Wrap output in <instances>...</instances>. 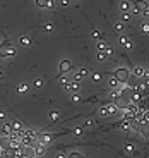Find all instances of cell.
<instances>
[{"mask_svg":"<svg viewBox=\"0 0 149 158\" xmlns=\"http://www.w3.org/2000/svg\"><path fill=\"white\" fill-rule=\"evenodd\" d=\"M33 153H34V157H41V155L45 153V146L40 143L38 146H34V148H33Z\"/></svg>","mask_w":149,"mask_h":158,"instance_id":"10","label":"cell"},{"mask_svg":"<svg viewBox=\"0 0 149 158\" xmlns=\"http://www.w3.org/2000/svg\"><path fill=\"white\" fill-rule=\"evenodd\" d=\"M36 2V5L41 7V9H45V7H48V0H34Z\"/></svg>","mask_w":149,"mask_h":158,"instance_id":"18","label":"cell"},{"mask_svg":"<svg viewBox=\"0 0 149 158\" xmlns=\"http://www.w3.org/2000/svg\"><path fill=\"white\" fill-rule=\"evenodd\" d=\"M144 70L146 69H142V67H140V65H137V67H134V69H132V74H134V76H135V78H144Z\"/></svg>","mask_w":149,"mask_h":158,"instance_id":"9","label":"cell"},{"mask_svg":"<svg viewBox=\"0 0 149 158\" xmlns=\"http://www.w3.org/2000/svg\"><path fill=\"white\" fill-rule=\"evenodd\" d=\"M0 157H2V146H0Z\"/></svg>","mask_w":149,"mask_h":158,"instance_id":"44","label":"cell"},{"mask_svg":"<svg viewBox=\"0 0 149 158\" xmlns=\"http://www.w3.org/2000/svg\"><path fill=\"white\" fill-rule=\"evenodd\" d=\"M120 96L125 100H130L132 96V88H120Z\"/></svg>","mask_w":149,"mask_h":158,"instance_id":"5","label":"cell"},{"mask_svg":"<svg viewBox=\"0 0 149 158\" xmlns=\"http://www.w3.org/2000/svg\"><path fill=\"white\" fill-rule=\"evenodd\" d=\"M74 134H76V136L82 134V127H76V129H74Z\"/></svg>","mask_w":149,"mask_h":158,"instance_id":"34","label":"cell"},{"mask_svg":"<svg viewBox=\"0 0 149 158\" xmlns=\"http://www.w3.org/2000/svg\"><path fill=\"white\" fill-rule=\"evenodd\" d=\"M118 127L123 129V131H130V129H132V120H125V119H123L118 124Z\"/></svg>","mask_w":149,"mask_h":158,"instance_id":"8","label":"cell"},{"mask_svg":"<svg viewBox=\"0 0 149 158\" xmlns=\"http://www.w3.org/2000/svg\"><path fill=\"white\" fill-rule=\"evenodd\" d=\"M0 132H2L4 136H7V138H9V136H10V132H12V126H10L9 122H7V124H4V126L0 127Z\"/></svg>","mask_w":149,"mask_h":158,"instance_id":"6","label":"cell"},{"mask_svg":"<svg viewBox=\"0 0 149 158\" xmlns=\"http://www.w3.org/2000/svg\"><path fill=\"white\" fill-rule=\"evenodd\" d=\"M2 78H4V72H0V79H2Z\"/></svg>","mask_w":149,"mask_h":158,"instance_id":"43","label":"cell"},{"mask_svg":"<svg viewBox=\"0 0 149 158\" xmlns=\"http://www.w3.org/2000/svg\"><path fill=\"white\" fill-rule=\"evenodd\" d=\"M106 110H108V117L110 115H115L118 112V108L115 107V103H106Z\"/></svg>","mask_w":149,"mask_h":158,"instance_id":"12","label":"cell"},{"mask_svg":"<svg viewBox=\"0 0 149 158\" xmlns=\"http://www.w3.org/2000/svg\"><path fill=\"white\" fill-rule=\"evenodd\" d=\"M55 158H65V155H63V153L60 151V153H57V157H55Z\"/></svg>","mask_w":149,"mask_h":158,"instance_id":"40","label":"cell"},{"mask_svg":"<svg viewBox=\"0 0 149 158\" xmlns=\"http://www.w3.org/2000/svg\"><path fill=\"white\" fill-rule=\"evenodd\" d=\"M79 95H74V96H72V101H79Z\"/></svg>","mask_w":149,"mask_h":158,"instance_id":"38","label":"cell"},{"mask_svg":"<svg viewBox=\"0 0 149 158\" xmlns=\"http://www.w3.org/2000/svg\"><path fill=\"white\" fill-rule=\"evenodd\" d=\"M53 5V0H48V7H51Z\"/></svg>","mask_w":149,"mask_h":158,"instance_id":"42","label":"cell"},{"mask_svg":"<svg viewBox=\"0 0 149 158\" xmlns=\"http://www.w3.org/2000/svg\"><path fill=\"white\" fill-rule=\"evenodd\" d=\"M125 149H127L129 153H135V149H134V146H132L130 143H127V144H125ZM135 155H137V153H135Z\"/></svg>","mask_w":149,"mask_h":158,"instance_id":"27","label":"cell"},{"mask_svg":"<svg viewBox=\"0 0 149 158\" xmlns=\"http://www.w3.org/2000/svg\"><path fill=\"white\" fill-rule=\"evenodd\" d=\"M89 126H93V120H91V119H89V120H86V124H84V127H89Z\"/></svg>","mask_w":149,"mask_h":158,"instance_id":"37","label":"cell"},{"mask_svg":"<svg viewBox=\"0 0 149 158\" xmlns=\"http://www.w3.org/2000/svg\"><path fill=\"white\" fill-rule=\"evenodd\" d=\"M17 91H19V93H26V91H28V84H26V83H21L19 86H17Z\"/></svg>","mask_w":149,"mask_h":158,"instance_id":"19","label":"cell"},{"mask_svg":"<svg viewBox=\"0 0 149 158\" xmlns=\"http://www.w3.org/2000/svg\"><path fill=\"white\" fill-rule=\"evenodd\" d=\"M51 29H53V26H51V24H45V31H48V33H50Z\"/></svg>","mask_w":149,"mask_h":158,"instance_id":"36","label":"cell"},{"mask_svg":"<svg viewBox=\"0 0 149 158\" xmlns=\"http://www.w3.org/2000/svg\"><path fill=\"white\" fill-rule=\"evenodd\" d=\"M146 7H148V2H146V0H134V9H132V12H134V14L142 12Z\"/></svg>","mask_w":149,"mask_h":158,"instance_id":"3","label":"cell"},{"mask_svg":"<svg viewBox=\"0 0 149 158\" xmlns=\"http://www.w3.org/2000/svg\"><path fill=\"white\" fill-rule=\"evenodd\" d=\"M142 14H144L146 17H149V4H148V7H146V9L142 10Z\"/></svg>","mask_w":149,"mask_h":158,"instance_id":"35","label":"cell"},{"mask_svg":"<svg viewBox=\"0 0 149 158\" xmlns=\"http://www.w3.org/2000/svg\"><path fill=\"white\" fill-rule=\"evenodd\" d=\"M77 74H79L81 78H86V76H88V69H79L77 70Z\"/></svg>","mask_w":149,"mask_h":158,"instance_id":"29","label":"cell"},{"mask_svg":"<svg viewBox=\"0 0 149 158\" xmlns=\"http://www.w3.org/2000/svg\"><path fill=\"white\" fill-rule=\"evenodd\" d=\"M106 59H108V57H106L105 52H99V53H98V60H99V62H103V60H106Z\"/></svg>","mask_w":149,"mask_h":158,"instance_id":"26","label":"cell"},{"mask_svg":"<svg viewBox=\"0 0 149 158\" xmlns=\"http://www.w3.org/2000/svg\"><path fill=\"white\" fill-rule=\"evenodd\" d=\"M110 96H111V100H113V101H115V100H118V96H120V88H115L113 91H111V95H110Z\"/></svg>","mask_w":149,"mask_h":158,"instance_id":"16","label":"cell"},{"mask_svg":"<svg viewBox=\"0 0 149 158\" xmlns=\"http://www.w3.org/2000/svg\"><path fill=\"white\" fill-rule=\"evenodd\" d=\"M58 117H60V113H58V112H51V113H50V120H51V122L58 120Z\"/></svg>","mask_w":149,"mask_h":158,"instance_id":"22","label":"cell"},{"mask_svg":"<svg viewBox=\"0 0 149 158\" xmlns=\"http://www.w3.org/2000/svg\"><path fill=\"white\" fill-rule=\"evenodd\" d=\"M140 31L149 34V22H140Z\"/></svg>","mask_w":149,"mask_h":158,"instance_id":"20","label":"cell"},{"mask_svg":"<svg viewBox=\"0 0 149 158\" xmlns=\"http://www.w3.org/2000/svg\"><path fill=\"white\" fill-rule=\"evenodd\" d=\"M60 4H62V5L65 7V5H69V0H60Z\"/></svg>","mask_w":149,"mask_h":158,"instance_id":"39","label":"cell"},{"mask_svg":"<svg viewBox=\"0 0 149 158\" xmlns=\"http://www.w3.org/2000/svg\"><path fill=\"white\" fill-rule=\"evenodd\" d=\"M67 88V91H72V93H77L79 91V83H76V81H70L69 84L65 86Z\"/></svg>","mask_w":149,"mask_h":158,"instance_id":"7","label":"cell"},{"mask_svg":"<svg viewBox=\"0 0 149 158\" xmlns=\"http://www.w3.org/2000/svg\"><path fill=\"white\" fill-rule=\"evenodd\" d=\"M113 31H115L117 34H120V33H123V24H122V22H117V24L113 26Z\"/></svg>","mask_w":149,"mask_h":158,"instance_id":"15","label":"cell"},{"mask_svg":"<svg viewBox=\"0 0 149 158\" xmlns=\"http://www.w3.org/2000/svg\"><path fill=\"white\" fill-rule=\"evenodd\" d=\"M33 84H34V86H36V88H41V86H43V79H34V83H33Z\"/></svg>","mask_w":149,"mask_h":158,"instance_id":"28","label":"cell"},{"mask_svg":"<svg viewBox=\"0 0 149 158\" xmlns=\"http://www.w3.org/2000/svg\"><path fill=\"white\" fill-rule=\"evenodd\" d=\"M118 84H120V83H118V81H117L115 78H111V79H110V86H111L113 89H115V88H120Z\"/></svg>","mask_w":149,"mask_h":158,"instance_id":"21","label":"cell"},{"mask_svg":"<svg viewBox=\"0 0 149 158\" xmlns=\"http://www.w3.org/2000/svg\"><path fill=\"white\" fill-rule=\"evenodd\" d=\"M99 115H103V117H108V110H106V105L99 108Z\"/></svg>","mask_w":149,"mask_h":158,"instance_id":"24","label":"cell"},{"mask_svg":"<svg viewBox=\"0 0 149 158\" xmlns=\"http://www.w3.org/2000/svg\"><path fill=\"white\" fill-rule=\"evenodd\" d=\"M118 41H120V45H122V47H125V48H132V41H130L127 36H122Z\"/></svg>","mask_w":149,"mask_h":158,"instance_id":"11","label":"cell"},{"mask_svg":"<svg viewBox=\"0 0 149 158\" xmlns=\"http://www.w3.org/2000/svg\"><path fill=\"white\" fill-rule=\"evenodd\" d=\"M14 55H16V48L9 38H5L0 45V57H14Z\"/></svg>","mask_w":149,"mask_h":158,"instance_id":"1","label":"cell"},{"mask_svg":"<svg viewBox=\"0 0 149 158\" xmlns=\"http://www.w3.org/2000/svg\"><path fill=\"white\" fill-rule=\"evenodd\" d=\"M58 69H60V72H69L70 69H72V62H70L69 59H63L62 62H60V65H58Z\"/></svg>","mask_w":149,"mask_h":158,"instance_id":"4","label":"cell"},{"mask_svg":"<svg viewBox=\"0 0 149 158\" xmlns=\"http://www.w3.org/2000/svg\"><path fill=\"white\" fill-rule=\"evenodd\" d=\"M106 47H108V43H106L105 40H99V41H98V50H99V52H105Z\"/></svg>","mask_w":149,"mask_h":158,"instance_id":"14","label":"cell"},{"mask_svg":"<svg viewBox=\"0 0 149 158\" xmlns=\"http://www.w3.org/2000/svg\"><path fill=\"white\" fill-rule=\"evenodd\" d=\"M60 81H62V84H65V86H67V84H69L70 81L67 78H65V76H62V78H60Z\"/></svg>","mask_w":149,"mask_h":158,"instance_id":"33","label":"cell"},{"mask_svg":"<svg viewBox=\"0 0 149 158\" xmlns=\"http://www.w3.org/2000/svg\"><path fill=\"white\" fill-rule=\"evenodd\" d=\"M122 21H125V22L130 21V14H129V12H123V14H122Z\"/></svg>","mask_w":149,"mask_h":158,"instance_id":"30","label":"cell"},{"mask_svg":"<svg viewBox=\"0 0 149 158\" xmlns=\"http://www.w3.org/2000/svg\"><path fill=\"white\" fill-rule=\"evenodd\" d=\"M105 53H106V57H110V55H113V48H111V47H106V50H105Z\"/></svg>","mask_w":149,"mask_h":158,"instance_id":"31","label":"cell"},{"mask_svg":"<svg viewBox=\"0 0 149 158\" xmlns=\"http://www.w3.org/2000/svg\"><path fill=\"white\" fill-rule=\"evenodd\" d=\"M93 79H94V81H101V74H99V72H94V74H93Z\"/></svg>","mask_w":149,"mask_h":158,"instance_id":"32","label":"cell"},{"mask_svg":"<svg viewBox=\"0 0 149 158\" xmlns=\"http://www.w3.org/2000/svg\"><path fill=\"white\" fill-rule=\"evenodd\" d=\"M69 158H84V155L79 153V151H72V153L69 155Z\"/></svg>","mask_w":149,"mask_h":158,"instance_id":"23","label":"cell"},{"mask_svg":"<svg viewBox=\"0 0 149 158\" xmlns=\"http://www.w3.org/2000/svg\"><path fill=\"white\" fill-rule=\"evenodd\" d=\"M21 45H22V47H29L31 40L28 38V36H21Z\"/></svg>","mask_w":149,"mask_h":158,"instance_id":"17","label":"cell"},{"mask_svg":"<svg viewBox=\"0 0 149 158\" xmlns=\"http://www.w3.org/2000/svg\"><path fill=\"white\" fill-rule=\"evenodd\" d=\"M113 78L117 79L120 84H122V83H127V81H129V70L123 69V67H120V69L115 70V76H113Z\"/></svg>","mask_w":149,"mask_h":158,"instance_id":"2","label":"cell"},{"mask_svg":"<svg viewBox=\"0 0 149 158\" xmlns=\"http://www.w3.org/2000/svg\"><path fill=\"white\" fill-rule=\"evenodd\" d=\"M120 9L123 10V12H129V9H130V4L127 2V0H122V2H120Z\"/></svg>","mask_w":149,"mask_h":158,"instance_id":"13","label":"cell"},{"mask_svg":"<svg viewBox=\"0 0 149 158\" xmlns=\"http://www.w3.org/2000/svg\"><path fill=\"white\" fill-rule=\"evenodd\" d=\"M0 119H5V112H0Z\"/></svg>","mask_w":149,"mask_h":158,"instance_id":"41","label":"cell"},{"mask_svg":"<svg viewBox=\"0 0 149 158\" xmlns=\"http://www.w3.org/2000/svg\"><path fill=\"white\" fill-rule=\"evenodd\" d=\"M93 38H103V33H101V31H98V29H94L93 31Z\"/></svg>","mask_w":149,"mask_h":158,"instance_id":"25","label":"cell"},{"mask_svg":"<svg viewBox=\"0 0 149 158\" xmlns=\"http://www.w3.org/2000/svg\"><path fill=\"white\" fill-rule=\"evenodd\" d=\"M0 158H2V157H0Z\"/></svg>","mask_w":149,"mask_h":158,"instance_id":"45","label":"cell"}]
</instances>
